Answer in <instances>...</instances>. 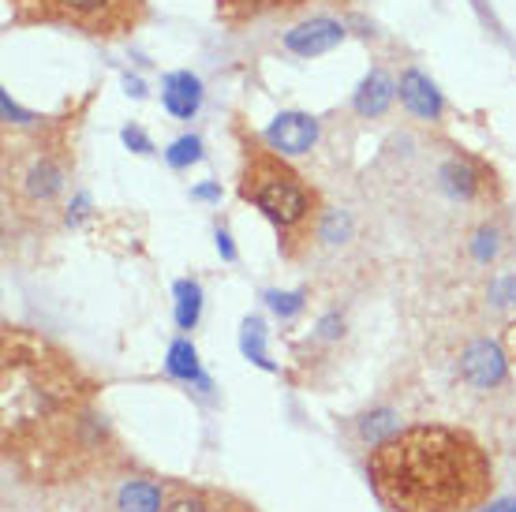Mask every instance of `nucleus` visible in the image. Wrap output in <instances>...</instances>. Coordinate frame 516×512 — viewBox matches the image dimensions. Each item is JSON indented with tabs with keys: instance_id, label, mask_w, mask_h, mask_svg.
<instances>
[{
	"instance_id": "obj_1",
	"label": "nucleus",
	"mask_w": 516,
	"mask_h": 512,
	"mask_svg": "<svg viewBox=\"0 0 516 512\" xmlns=\"http://www.w3.org/2000/svg\"><path fill=\"white\" fill-rule=\"evenodd\" d=\"M0 427L4 453L38 483L83 479L113 453L94 412V382L68 352L27 329L0 337Z\"/></svg>"
},
{
	"instance_id": "obj_2",
	"label": "nucleus",
	"mask_w": 516,
	"mask_h": 512,
	"mask_svg": "<svg viewBox=\"0 0 516 512\" xmlns=\"http://www.w3.org/2000/svg\"><path fill=\"white\" fill-rule=\"evenodd\" d=\"M367 479L389 512H475L494 490V464L472 430L419 423L374 441Z\"/></svg>"
},
{
	"instance_id": "obj_3",
	"label": "nucleus",
	"mask_w": 516,
	"mask_h": 512,
	"mask_svg": "<svg viewBox=\"0 0 516 512\" xmlns=\"http://www.w3.org/2000/svg\"><path fill=\"white\" fill-rule=\"evenodd\" d=\"M236 139H240V199L251 202L273 225L281 258L300 262L322 236L326 221L318 191L244 124H236Z\"/></svg>"
},
{
	"instance_id": "obj_4",
	"label": "nucleus",
	"mask_w": 516,
	"mask_h": 512,
	"mask_svg": "<svg viewBox=\"0 0 516 512\" xmlns=\"http://www.w3.org/2000/svg\"><path fill=\"white\" fill-rule=\"evenodd\" d=\"M68 120L53 124L42 135L8 143L4 157V187L19 214H49L68 184Z\"/></svg>"
},
{
	"instance_id": "obj_5",
	"label": "nucleus",
	"mask_w": 516,
	"mask_h": 512,
	"mask_svg": "<svg viewBox=\"0 0 516 512\" xmlns=\"http://www.w3.org/2000/svg\"><path fill=\"white\" fill-rule=\"evenodd\" d=\"M15 23L68 27L86 38L120 42L143 27L146 0H8Z\"/></svg>"
},
{
	"instance_id": "obj_6",
	"label": "nucleus",
	"mask_w": 516,
	"mask_h": 512,
	"mask_svg": "<svg viewBox=\"0 0 516 512\" xmlns=\"http://www.w3.org/2000/svg\"><path fill=\"white\" fill-rule=\"evenodd\" d=\"M161 512H262L255 501L240 498L221 486H199V483H169Z\"/></svg>"
},
{
	"instance_id": "obj_7",
	"label": "nucleus",
	"mask_w": 516,
	"mask_h": 512,
	"mask_svg": "<svg viewBox=\"0 0 516 512\" xmlns=\"http://www.w3.org/2000/svg\"><path fill=\"white\" fill-rule=\"evenodd\" d=\"M344 42V27L337 19H326V15H318V19H307L300 27H292L285 34V49L288 53H296V57L311 60V57H322V53H330L337 45Z\"/></svg>"
},
{
	"instance_id": "obj_8",
	"label": "nucleus",
	"mask_w": 516,
	"mask_h": 512,
	"mask_svg": "<svg viewBox=\"0 0 516 512\" xmlns=\"http://www.w3.org/2000/svg\"><path fill=\"white\" fill-rule=\"evenodd\" d=\"M318 139V124L315 116L307 113H281L266 131V143L277 150V154H307Z\"/></svg>"
},
{
	"instance_id": "obj_9",
	"label": "nucleus",
	"mask_w": 516,
	"mask_h": 512,
	"mask_svg": "<svg viewBox=\"0 0 516 512\" xmlns=\"http://www.w3.org/2000/svg\"><path fill=\"white\" fill-rule=\"evenodd\" d=\"M460 374L464 382H472L475 389H490V385L505 382V356L498 352V344L475 341L464 356H460Z\"/></svg>"
},
{
	"instance_id": "obj_10",
	"label": "nucleus",
	"mask_w": 516,
	"mask_h": 512,
	"mask_svg": "<svg viewBox=\"0 0 516 512\" xmlns=\"http://www.w3.org/2000/svg\"><path fill=\"white\" fill-rule=\"evenodd\" d=\"M169 483L158 475H135L116 490V512H161Z\"/></svg>"
},
{
	"instance_id": "obj_11",
	"label": "nucleus",
	"mask_w": 516,
	"mask_h": 512,
	"mask_svg": "<svg viewBox=\"0 0 516 512\" xmlns=\"http://www.w3.org/2000/svg\"><path fill=\"white\" fill-rule=\"evenodd\" d=\"M161 101H165V109H169L176 120H191V116L199 113V105H202L199 75H191V72L165 75V86H161Z\"/></svg>"
},
{
	"instance_id": "obj_12",
	"label": "nucleus",
	"mask_w": 516,
	"mask_h": 512,
	"mask_svg": "<svg viewBox=\"0 0 516 512\" xmlns=\"http://www.w3.org/2000/svg\"><path fill=\"white\" fill-rule=\"evenodd\" d=\"M401 101L408 105V113H416L419 120H438L442 116V94L438 86L430 83L427 75L408 68L401 75Z\"/></svg>"
},
{
	"instance_id": "obj_13",
	"label": "nucleus",
	"mask_w": 516,
	"mask_h": 512,
	"mask_svg": "<svg viewBox=\"0 0 516 512\" xmlns=\"http://www.w3.org/2000/svg\"><path fill=\"white\" fill-rule=\"evenodd\" d=\"M311 0H217V15L225 23H247V19H262L270 12H296Z\"/></svg>"
},
{
	"instance_id": "obj_14",
	"label": "nucleus",
	"mask_w": 516,
	"mask_h": 512,
	"mask_svg": "<svg viewBox=\"0 0 516 512\" xmlns=\"http://www.w3.org/2000/svg\"><path fill=\"white\" fill-rule=\"evenodd\" d=\"M389 101H393V83H389V75L382 68H374L363 86L356 90V113L359 116H382L389 109Z\"/></svg>"
},
{
	"instance_id": "obj_15",
	"label": "nucleus",
	"mask_w": 516,
	"mask_h": 512,
	"mask_svg": "<svg viewBox=\"0 0 516 512\" xmlns=\"http://www.w3.org/2000/svg\"><path fill=\"white\" fill-rule=\"evenodd\" d=\"M199 311H202V288L195 281H180L176 285V322H180V329L195 326Z\"/></svg>"
},
{
	"instance_id": "obj_16",
	"label": "nucleus",
	"mask_w": 516,
	"mask_h": 512,
	"mask_svg": "<svg viewBox=\"0 0 516 512\" xmlns=\"http://www.w3.org/2000/svg\"><path fill=\"white\" fill-rule=\"evenodd\" d=\"M169 374L184 378V382H195L199 378V356L187 341H176L169 348Z\"/></svg>"
},
{
	"instance_id": "obj_17",
	"label": "nucleus",
	"mask_w": 516,
	"mask_h": 512,
	"mask_svg": "<svg viewBox=\"0 0 516 512\" xmlns=\"http://www.w3.org/2000/svg\"><path fill=\"white\" fill-rule=\"evenodd\" d=\"M498 251H502V232L494 225H479L472 236V255L475 262H494L498 258Z\"/></svg>"
},
{
	"instance_id": "obj_18",
	"label": "nucleus",
	"mask_w": 516,
	"mask_h": 512,
	"mask_svg": "<svg viewBox=\"0 0 516 512\" xmlns=\"http://www.w3.org/2000/svg\"><path fill=\"white\" fill-rule=\"evenodd\" d=\"M169 165L172 169H187V165H195L202 157V143L195 139V135H184V139H176V143L169 146Z\"/></svg>"
},
{
	"instance_id": "obj_19",
	"label": "nucleus",
	"mask_w": 516,
	"mask_h": 512,
	"mask_svg": "<svg viewBox=\"0 0 516 512\" xmlns=\"http://www.w3.org/2000/svg\"><path fill=\"white\" fill-rule=\"evenodd\" d=\"M244 352L255 359V363L266 367V356H262V326H258V318H251L244 326Z\"/></svg>"
},
{
	"instance_id": "obj_20",
	"label": "nucleus",
	"mask_w": 516,
	"mask_h": 512,
	"mask_svg": "<svg viewBox=\"0 0 516 512\" xmlns=\"http://www.w3.org/2000/svg\"><path fill=\"white\" fill-rule=\"evenodd\" d=\"M270 307H273L277 314H285V318H288V314L300 311L303 299H300V296H292V292H288V296H277V292H273V296H270Z\"/></svg>"
},
{
	"instance_id": "obj_21",
	"label": "nucleus",
	"mask_w": 516,
	"mask_h": 512,
	"mask_svg": "<svg viewBox=\"0 0 516 512\" xmlns=\"http://www.w3.org/2000/svg\"><path fill=\"white\" fill-rule=\"evenodd\" d=\"M124 143H128L135 154H150V150H154V146H150V139H146L139 128H124Z\"/></svg>"
},
{
	"instance_id": "obj_22",
	"label": "nucleus",
	"mask_w": 516,
	"mask_h": 512,
	"mask_svg": "<svg viewBox=\"0 0 516 512\" xmlns=\"http://www.w3.org/2000/svg\"><path fill=\"white\" fill-rule=\"evenodd\" d=\"M483 512H516V501H498V505H490Z\"/></svg>"
},
{
	"instance_id": "obj_23",
	"label": "nucleus",
	"mask_w": 516,
	"mask_h": 512,
	"mask_svg": "<svg viewBox=\"0 0 516 512\" xmlns=\"http://www.w3.org/2000/svg\"><path fill=\"white\" fill-rule=\"evenodd\" d=\"M217 247H221V251H225V258H232V243H229V236H225V232H221V236H217Z\"/></svg>"
}]
</instances>
